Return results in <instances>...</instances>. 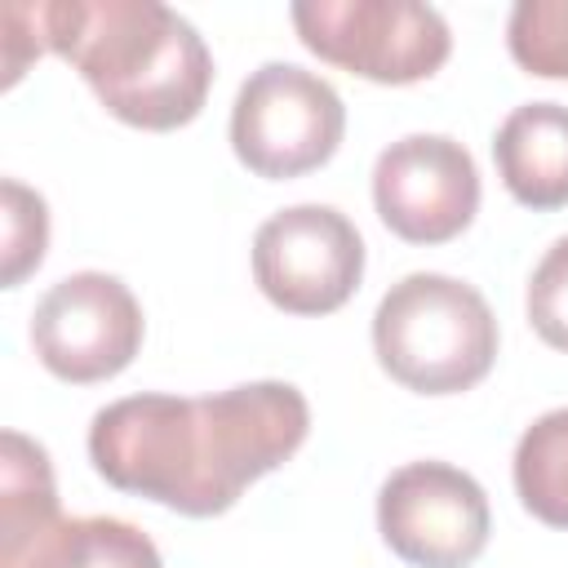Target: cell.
I'll list each match as a JSON object with an SVG mask.
<instances>
[{"instance_id": "1", "label": "cell", "mask_w": 568, "mask_h": 568, "mask_svg": "<svg viewBox=\"0 0 568 568\" xmlns=\"http://www.w3.org/2000/svg\"><path fill=\"white\" fill-rule=\"evenodd\" d=\"M311 430V404L288 382H244L217 395H129L93 413L89 462L133 497L213 519L280 470Z\"/></svg>"}, {"instance_id": "2", "label": "cell", "mask_w": 568, "mask_h": 568, "mask_svg": "<svg viewBox=\"0 0 568 568\" xmlns=\"http://www.w3.org/2000/svg\"><path fill=\"white\" fill-rule=\"evenodd\" d=\"M44 53L71 62L98 102L133 129L169 133L204 111L213 53L200 31L155 0L36 4Z\"/></svg>"}, {"instance_id": "3", "label": "cell", "mask_w": 568, "mask_h": 568, "mask_svg": "<svg viewBox=\"0 0 568 568\" xmlns=\"http://www.w3.org/2000/svg\"><path fill=\"white\" fill-rule=\"evenodd\" d=\"M377 364L417 395H462L497 359V320L484 293L439 271H413L390 284L373 311Z\"/></svg>"}, {"instance_id": "4", "label": "cell", "mask_w": 568, "mask_h": 568, "mask_svg": "<svg viewBox=\"0 0 568 568\" xmlns=\"http://www.w3.org/2000/svg\"><path fill=\"white\" fill-rule=\"evenodd\" d=\"M288 18L320 62L373 84L430 80L453 53L444 13L417 0H302Z\"/></svg>"}, {"instance_id": "5", "label": "cell", "mask_w": 568, "mask_h": 568, "mask_svg": "<svg viewBox=\"0 0 568 568\" xmlns=\"http://www.w3.org/2000/svg\"><path fill=\"white\" fill-rule=\"evenodd\" d=\"M342 133L346 106L337 89L297 62L257 67L231 106V151L266 182H288L328 164Z\"/></svg>"}, {"instance_id": "6", "label": "cell", "mask_w": 568, "mask_h": 568, "mask_svg": "<svg viewBox=\"0 0 568 568\" xmlns=\"http://www.w3.org/2000/svg\"><path fill=\"white\" fill-rule=\"evenodd\" d=\"M253 280L284 315H333L364 280V240L333 204H293L253 235Z\"/></svg>"}, {"instance_id": "7", "label": "cell", "mask_w": 568, "mask_h": 568, "mask_svg": "<svg viewBox=\"0 0 568 568\" xmlns=\"http://www.w3.org/2000/svg\"><path fill=\"white\" fill-rule=\"evenodd\" d=\"M377 532L408 568H466L493 532L488 493L462 466L408 462L377 488Z\"/></svg>"}, {"instance_id": "8", "label": "cell", "mask_w": 568, "mask_h": 568, "mask_svg": "<svg viewBox=\"0 0 568 568\" xmlns=\"http://www.w3.org/2000/svg\"><path fill=\"white\" fill-rule=\"evenodd\" d=\"M142 328L138 297L106 271H75L58 280L31 311V346L40 364L71 386L124 373L142 351Z\"/></svg>"}, {"instance_id": "9", "label": "cell", "mask_w": 568, "mask_h": 568, "mask_svg": "<svg viewBox=\"0 0 568 568\" xmlns=\"http://www.w3.org/2000/svg\"><path fill=\"white\" fill-rule=\"evenodd\" d=\"M373 209L408 244H448L479 213L475 155L448 133H408L373 164Z\"/></svg>"}, {"instance_id": "10", "label": "cell", "mask_w": 568, "mask_h": 568, "mask_svg": "<svg viewBox=\"0 0 568 568\" xmlns=\"http://www.w3.org/2000/svg\"><path fill=\"white\" fill-rule=\"evenodd\" d=\"M501 186L537 213L568 204V106L524 102L493 133Z\"/></svg>"}, {"instance_id": "11", "label": "cell", "mask_w": 568, "mask_h": 568, "mask_svg": "<svg viewBox=\"0 0 568 568\" xmlns=\"http://www.w3.org/2000/svg\"><path fill=\"white\" fill-rule=\"evenodd\" d=\"M0 568H164L155 541L115 515H58L31 537L0 546Z\"/></svg>"}, {"instance_id": "12", "label": "cell", "mask_w": 568, "mask_h": 568, "mask_svg": "<svg viewBox=\"0 0 568 568\" xmlns=\"http://www.w3.org/2000/svg\"><path fill=\"white\" fill-rule=\"evenodd\" d=\"M515 493L546 528H568V408L541 413L515 444Z\"/></svg>"}, {"instance_id": "13", "label": "cell", "mask_w": 568, "mask_h": 568, "mask_svg": "<svg viewBox=\"0 0 568 568\" xmlns=\"http://www.w3.org/2000/svg\"><path fill=\"white\" fill-rule=\"evenodd\" d=\"M510 58L541 80H568V0H519L506 18Z\"/></svg>"}, {"instance_id": "14", "label": "cell", "mask_w": 568, "mask_h": 568, "mask_svg": "<svg viewBox=\"0 0 568 568\" xmlns=\"http://www.w3.org/2000/svg\"><path fill=\"white\" fill-rule=\"evenodd\" d=\"M0 195H4V288H18L44 262V248H49V209L18 178H4L0 182Z\"/></svg>"}, {"instance_id": "15", "label": "cell", "mask_w": 568, "mask_h": 568, "mask_svg": "<svg viewBox=\"0 0 568 568\" xmlns=\"http://www.w3.org/2000/svg\"><path fill=\"white\" fill-rule=\"evenodd\" d=\"M528 324L532 333L555 346V351H568V235H559L541 262L532 266V280H528Z\"/></svg>"}, {"instance_id": "16", "label": "cell", "mask_w": 568, "mask_h": 568, "mask_svg": "<svg viewBox=\"0 0 568 568\" xmlns=\"http://www.w3.org/2000/svg\"><path fill=\"white\" fill-rule=\"evenodd\" d=\"M0 27H4V36H0V49H4V89H13L22 80V71H27V62L44 53L40 27H36V4L9 0L4 13H0Z\"/></svg>"}]
</instances>
